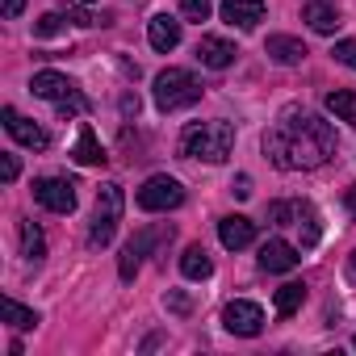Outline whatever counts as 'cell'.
Returning <instances> with one entry per match:
<instances>
[{
  "instance_id": "6da1fadb",
  "label": "cell",
  "mask_w": 356,
  "mask_h": 356,
  "mask_svg": "<svg viewBox=\"0 0 356 356\" xmlns=\"http://www.w3.org/2000/svg\"><path fill=\"white\" fill-rule=\"evenodd\" d=\"M264 155L281 172H310L323 168L335 155V130L318 113H306L298 105H285L273 130L264 134Z\"/></svg>"
},
{
  "instance_id": "7a4b0ae2",
  "label": "cell",
  "mask_w": 356,
  "mask_h": 356,
  "mask_svg": "<svg viewBox=\"0 0 356 356\" xmlns=\"http://www.w3.org/2000/svg\"><path fill=\"white\" fill-rule=\"evenodd\" d=\"M235 151V126L214 118V122H193L181 134V155L185 159H206V163H227Z\"/></svg>"
},
{
  "instance_id": "3957f363",
  "label": "cell",
  "mask_w": 356,
  "mask_h": 356,
  "mask_svg": "<svg viewBox=\"0 0 356 356\" xmlns=\"http://www.w3.org/2000/svg\"><path fill=\"white\" fill-rule=\"evenodd\" d=\"M202 101V80L185 67H168L155 76V105L163 113H176V109H189Z\"/></svg>"
},
{
  "instance_id": "277c9868",
  "label": "cell",
  "mask_w": 356,
  "mask_h": 356,
  "mask_svg": "<svg viewBox=\"0 0 356 356\" xmlns=\"http://www.w3.org/2000/svg\"><path fill=\"white\" fill-rule=\"evenodd\" d=\"M122 210H126L122 185H101V193H97V210H92V227H88V243H92V248H105V243L118 235Z\"/></svg>"
},
{
  "instance_id": "5b68a950",
  "label": "cell",
  "mask_w": 356,
  "mask_h": 356,
  "mask_svg": "<svg viewBox=\"0 0 356 356\" xmlns=\"http://www.w3.org/2000/svg\"><path fill=\"white\" fill-rule=\"evenodd\" d=\"M134 202L147 214H168V210H176L185 202V189H181V181H172V176H151V181H143V189L134 193Z\"/></svg>"
},
{
  "instance_id": "8992f818",
  "label": "cell",
  "mask_w": 356,
  "mask_h": 356,
  "mask_svg": "<svg viewBox=\"0 0 356 356\" xmlns=\"http://www.w3.org/2000/svg\"><path fill=\"white\" fill-rule=\"evenodd\" d=\"M34 202L51 214H72L76 210V185L63 176H38L34 181Z\"/></svg>"
},
{
  "instance_id": "52a82bcc",
  "label": "cell",
  "mask_w": 356,
  "mask_h": 356,
  "mask_svg": "<svg viewBox=\"0 0 356 356\" xmlns=\"http://www.w3.org/2000/svg\"><path fill=\"white\" fill-rule=\"evenodd\" d=\"M159 239H172V227H159V231H138L126 248H122V260H118V277L122 281H134L138 277V264H143V256L151 252V243H159Z\"/></svg>"
},
{
  "instance_id": "ba28073f",
  "label": "cell",
  "mask_w": 356,
  "mask_h": 356,
  "mask_svg": "<svg viewBox=\"0 0 356 356\" xmlns=\"http://www.w3.org/2000/svg\"><path fill=\"white\" fill-rule=\"evenodd\" d=\"M222 327H227L231 335L252 339V335H260V331H264V310H260L256 302L239 298V302H231V306L222 310Z\"/></svg>"
},
{
  "instance_id": "9c48e42d",
  "label": "cell",
  "mask_w": 356,
  "mask_h": 356,
  "mask_svg": "<svg viewBox=\"0 0 356 356\" xmlns=\"http://www.w3.org/2000/svg\"><path fill=\"white\" fill-rule=\"evenodd\" d=\"M0 118H5V130L22 143V147H30V151H47L51 147V134L38 126V122H30V118H22L13 105H5V109H0Z\"/></svg>"
},
{
  "instance_id": "30bf717a",
  "label": "cell",
  "mask_w": 356,
  "mask_h": 356,
  "mask_svg": "<svg viewBox=\"0 0 356 356\" xmlns=\"http://www.w3.org/2000/svg\"><path fill=\"white\" fill-rule=\"evenodd\" d=\"M218 9H222V22H231L239 30H256L264 22V13H268L264 0H222Z\"/></svg>"
},
{
  "instance_id": "8fae6325",
  "label": "cell",
  "mask_w": 356,
  "mask_h": 356,
  "mask_svg": "<svg viewBox=\"0 0 356 356\" xmlns=\"http://www.w3.org/2000/svg\"><path fill=\"white\" fill-rule=\"evenodd\" d=\"M218 239H222V248H227V252H243V248H252V243H256V222H252V218H243V214H231V218H222V222H218Z\"/></svg>"
},
{
  "instance_id": "7c38bea8",
  "label": "cell",
  "mask_w": 356,
  "mask_h": 356,
  "mask_svg": "<svg viewBox=\"0 0 356 356\" xmlns=\"http://www.w3.org/2000/svg\"><path fill=\"white\" fill-rule=\"evenodd\" d=\"M298 264H302V256H298V248L285 243V239H268V243L260 248V268H264V273H289V268H298Z\"/></svg>"
},
{
  "instance_id": "4fadbf2b",
  "label": "cell",
  "mask_w": 356,
  "mask_h": 356,
  "mask_svg": "<svg viewBox=\"0 0 356 356\" xmlns=\"http://www.w3.org/2000/svg\"><path fill=\"white\" fill-rule=\"evenodd\" d=\"M147 38H151V47H155L159 55H168V51L181 47V22L168 17V13H159V17L147 22Z\"/></svg>"
},
{
  "instance_id": "5bb4252c",
  "label": "cell",
  "mask_w": 356,
  "mask_h": 356,
  "mask_svg": "<svg viewBox=\"0 0 356 356\" xmlns=\"http://www.w3.org/2000/svg\"><path fill=\"white\" fill-rule=\"evenodd\" d=\"M235 42H227V38H218V34H206L202 42H197V59L206 63V67H214V72H222V67H231L235 63Z\"/></svg>"
},
{
  "instance_id": "9a60e30c",
  "label": "cell",
  "mask_w": 356,
  "mask_h": 356,
  "mask_svg": "<svg viewBox=\"0 0 356 356\" xmlns=\"http://www.w3.org/2000/svg\"><path fill=\"white\" fill-rule=\"evenodd\" d=\"M30 88H34V97H42V101H67L72 92H76V84L63 76V72H34V80H30Z\"/></svg>"
},
{
  "instance_id": "2e32d148",
  "label": "cell",
  "mask_w": 356,
  "mask_h": 356,
  "mask_svg": "<svg viewBox=\"0 0 356 356\" xmlns=\"http://www.w3.org/2000/svg\"><path fill=\"white\" fill-rule=\"evenodd\" d=\"M264 51H268V59L281 63V67H293V63H302V59L310 55L306 42H302V38H289V34H273V38L264 42Z\"/></svg>"
},
{
  "instance_id": "e0dca14e",
  "label": "cell",
  "mask_w": 356,
  "mask_h": 356,
  "mask_svg": "<svg viewBox=\"0 0 356 356\" xmlns=\"http://www.w3.org/2000/svg\"><path fill=\"white\" fill-rule=\"evenodd\" d=\"M72 159H76V163H84V168H101V163L109 159V155H105V147L97 143V130H92L88 122H84V126H80V134H76Z\"/></svg>"
},
{
  "instance_id": "ac0fdd59",
  "label": "cell",
  "mask_w": 356,
  "mask_h": 356,
  "mask_svg": "<svg viewBox=\"0 0 356 356\" xmlns=\"http://www.w3.org/2000/svg\"><path fill=\"white\" fill-rule=\"evenodd\" d=\"M302 17H306V26L314 34H335L339 30V9H331L327 0H310V5L302 9Z\"/></svg>"
},
{
  "instance_id": "d6986e66",
  "label": "cell",
  "mask_w": 356,
  "mask_h": 356,
  "mask_svg": "<svg viewBox=\"0 0 356 356\" xmlns=\"http://www.w3.org/2000/svg\"><path fill=\"white\" fill-rule=\"evenodd\" d=\"M181 273H185L189 281H206V277H214V260H210V252H206L202 243L185 248V256H181Z\"/></svg>"
},
{
  "instance_id": "ffe728a7",
  "label": "cell",
  "mask_w": 356,
  "mask_h": 356,
  "mask_svg": "<svg viewBox=\"0 0 356 356\" xmlns=\"http://www.w3.org/2000/svg\"><path fill=\"white\" fill-rule=\"evenodd\" d=\"M323 105H327V113H335L339 122L356 126V92H352V88H331V92L323 97Z\"/></svg>"
},
{
  "instance_id": "44dd1931",
  "label": "cell",
  "mask_w": 356,
  "mask_h": 356,
  "mask_svg": "<svg viewBox=\"0 0 356 356\" xmlns=\"http://www.w3.org/2000/svg\"><path fill=\"white\" fill-rule=\"evenodd\" d=\"M0 314H5V323L9 327H17V331H34L42 318H38V310H30V306H22L17 298H5L0 302Z\"/></svg>"
},
{
  "instance_id": "7402d4cb",
  "label": "cell",
  "mask_w": 356,
  "mask_h": 356,
  "mask_svg": "<svg viewBox=\"0 0 356 356\" xmlns=\"http://www.w3.org/2000/svg\"><path fill=\"white\" fill-rule=\"evenodd\" d=\"M273 302H277V314H281V318H289V314H298V310H302V302H306V285H302V281H289V285H281V289H277V298H273Z\"/></svg>"
},
{
  "instance_id": "603a6c76",
  "label": "cell",
  "mask_w": 356,
  "mask_h": 356,
  "mask_svg": "<svg viewBox=\"0 0 356 356\" xmlns=\"http://www.w3.org/2000/svg\"><path fill=\"white\" fill-rule=\"evenodd\" d=\"M22 256L34 260V264L47 256V239H42V231H38L34 222H22Z\"/></svg>"
},
{
  "instance_id": "cb8c5ba5",
  "label": "cell",
  "mask_w": 356,
  "mask_h": 356,
  "mask_svg": "<svg viewBox=\"0 0 356 356\" xmlns=\"http://www.w3.org/2000/svg\"><path fill=\"white\" fill-rule=\"evenodd\" d=\"M298 227H302V248H314V243H318V214H314V206L302 202V210H298Z\"/></svg>"
},
{
  "instance_id": "d4e9b609",
  "label": "cell",
  "mask_w": 356,
  "mask_h": 356,
  "mask_svg": "<svg viewBox=\"0 0 356 356\" xmlns=\"http://www.w3.org/2000/svg\"><path fill=\"white\" fill-rule=\"evenodd\" d=\"M298 210H302V202H273L268 206V218L277 227H289V222H298Z\"/></svg>"
},
{
  "instance_id": "484cf974",
  "label": "cell",
  "mask_w": 356,
  "mask_h": 356,
  "mask_svg": "<svg viewBox=\"0 0 356 356\" xmlns=\"http://www.w3.org/2000/svg\"><path fill=\"white\" fill-rule=\"evenodd\" d=\"M210 13H214V0H185V5H181L185 22H206Z\"/></svg>"
},
{
  "instance_id": "4316f807",
  "label": "cell",
  "mask_w": 356,
  "mask_h": 356,
  "mask_svg": "<svg viewBox=\"0 0 356 356\" xmlns=\"http://www.w3.org/2000/svg\"><path fill=\"white\" fill-rule=\"evenodd\" d=\"M59 30H63V13H47V17H38V26H34L38 38H51V34H59Z\"/></svg>"
},
{
  "instance_id": "83f0119b",
  "label": "cell",
  "mask_w": 356,
  "mask_h": 356,
  "mask_svg": "<svg viewBox=\"0 0 356 356\" xmlns=\"http://www.w3.org/2000/svg\"><path fill=\"white\" fill-rule=\"evenodd\" d=\"M163 306H168V310H176V314H189V310H193V302H189L181 289H168V293H163Z\"/></svg>"
},
{
  "instance_id": "f1b7e54d",
  "label": "cell",
  "mask_w": 356,
  "mask_h": 356,
  "mask_svg": "<svg viewBox=\"0 0 356 356\" xmlns=\"http://www.w3.org/2000/svg\"><path fill=\"white\" fill-rule=\"evenodd\" d=\"M331 55H335V59H339L343 67H352V72H356V42H352V38L335 42V51H331Z\"/></svg>"
},
{
  "instance_id": "f546056e",
  "label": "cell",
  "mask_w": 356,
  "mask_h": 356,
  "mask_svg": "<svg viewBox=\"0 0 356 356\" xmlns=\"http://www.w3.org/2000/svg\"><path fill=\"white\" fill-rule=\"evenodd\" d=\"M17 172H22V163H17V155H0V176H5V185H13L17 181Z\"/></svg>"
},
{
  "instance_id": "4dcf8cb0",
  "label": "cell",
  "mask_w": 356,
  "mask_h": 356,
  "mask_svg": "<svg viewBox=\"0 0 356 356\" xmlns=\"http://www.w3.org/2000/svg\"><path fill=\"white\" fill-rule=\"evenodd\" d=\"M59 113H88V97L84 92H72L67 101H59Z\"/></svg>"
},
{
  "instance_id": "1f68e13d",
  "label": "cell",
  "mask_w": 356,
  "mask_h": 356,
  "mask_svg": "<svg viewBox=\"0 0 356 356\" xmlns=\"http://www.w3.org/2000/svg\"><path fill=\"white\" fill-rule=\"evenodd\" d=\"M231 193H235V197H252V176H235V181H231Z\"/></svg>"
},
{
  "instance_id": "d6a6232c",
  "label": "cell",
  "mask_w": 356,
  "mask_h": 356,
  "mask_svg": "<svg viewBox=\"0 0 356 356\" xmlns=\"http://www.w3.org/2000/svg\"><path fill=\"white\" fill-rule=\"evenodd\" d=\"M22 9H26V0H5V17H22Z\"/></svg>"
},
{
  "instance_id": "836d02e7",
  "label": "cell",
  "mask_w": 356,
  "mask_h": 356,
  "mask_svg": "<svg viewBox=\"0 0 356 356\" xmlns=\"http://www.w3.org/2000/svg\"><path fill=\"white\" fill-rule=\"evenodd\" d=\"M122 113H126V118L138 113V97H122Z\"/></svg>"
},
{
  "instance_id": "e575fe53",
  "label": "cell",
  "mask_w": 356,
  "mask_h": 356,
  "mask_svg": "<svg viewBox=\"0 0 356 356\" xmlns=\"http://www.w3.org/2000/svg\"><path fill=\"white\" fill-rule=\"evenodd\" d=\"M348 214L356 218V189H348Z\"/></svg>"
},
{
  "instance_id": "d590c367",
  "label": "cell",
  "mask_w": 356,
  "mask_h": 356,
  "mask_svg": "<svg viewBox=\"0 0 356 356\" xmlns=\"http://www.w3.org/2000/svg\"><path fill=\"white\" fill-rule=\"evenodd\" d=\"M352 268H356V256H352Z\"/></svg>"
},
{
  "instance_id": "8d00e7d4",
  "label": "cell",
  "mask_w": 356,
  "mask_h": 356,
  "mask_svg": "<svg viewBox=\"0 0 356 356\" xmlns=\"http://www.w3.org/2000/svg\"><path fill=\"white\" fill-rule=\"evenodd\" d=\"M352 348H356V339H352Z\"/></svg>"
}]
</instances>
